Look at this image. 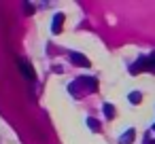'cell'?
Here are the masks:
<instances>
[{"instance_id": "cell-1", "label": "cell", "mask_w": 155, "mask_h": 144, "mask_svg": "<svg viewBox=\"0 0 155 144\" xmlns=\"http://www.w3.org/2000/svg\"><path fill=\"white\" fill-rule=\"evenodd\" d=\"M70 59H72V62H77V64H81V66H89V62H87L85 57H81L79 53H72V55H70Z\"/></svg>"}, {"instance_id": "cell-2", "label": "cell", "mask_w": 155, "mask_h": 144, "mask_svg": "<svg viewBox=\"0 0 155 144\" xmlns=\"http://www.w3.org/2000/svg\"><path fill=\"white\" fill-rule=\"evenodd\" d=\"M19 66L24 68V74H26L28 78H34V72H32V68H30V66H28L26 62H19Z\"/></svg>"}, {"instance_id": "cell-3", "label": "cell", "mask_w": 155, "mask_h": 144, "mask_svg": "<svg viewBox=\"0 0 155 144\" xmlns=\"http://www.w3.org/2000/svg\"><path fill=\"white\" fill-rule=\"evenodd\" d=\"M132 138H134V131L130 129V131L125 133V138H121V142H125V144H130V142H132Z\"/></svg>"}, {"instance_id": "cell-4", "label": "cell", "mask_w": 155, "mask_h": 144, "mask_svg": "<svg viewBox=\"0 0 155 144\" xmlns=\"http://www.w3.org/2000/svg\"><path fill=\"white\" fill-rule=\"evenodd\" d=\"M62 19H64V17H62V15H58V21L53 24V30H60V28H62Z\"/></svg>"}, {"instance_id": "cell-5", "label": "cell", "mask_w": 155, "mask_h": 144, "mask_svg": "<svg viewBox=\"0 0 155 144\" xmlns=\"http://www.w3.org/2000/svg\"><path fill=\"white\" fill-rule=\"evenodd\" d=\"M147 64H149V68L155 72V55H153V57H149V59H147Z\"/></svg>"}, {"instance_id": "cell-6", "label": "cell", "mask_w": 155, "mask_h": 144, "mask_svg": "<svg viewBox=\"0 0 155 144\" xmlns=\"http://www.w3.org/2000/svg\"><path fill=\"white\" fill-rule=\"evenodd\" d=\"M130 100H132V102H140V100H142V95H140V93H132V95H130Z\"/></svg>"}, {"instance_id": "cell-7", "label": "cell", "mask_w": 155, "mask_h": 144, "mask_svg": "<svg viewBox=\"0 0 155 144\" xmlns=\"http://www.w3.org/2000/svg\"><path fill=\"white\" fill-rule=\"evenodd\" d=\"M104 112H106L108 117H113V114H115V110H113V106H104Z\"/></svg>"}]
</instances>
